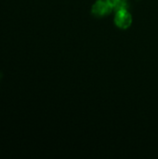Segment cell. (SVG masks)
Returning <instances> with one entry per match:
<instances>
[{
  "label": "cell",
  "instance_id": "1",
  "mask_svg": "<svg viewBox=\"0 0 158 159\" xmlns=\"http://www.w3.org/2000/svg\"><path fill=\"white\" fill-rule=\"evenodd\" d=\"M114 11L111 0H96L91 7V13L96 18H103Z\"/></svg>",
  "mask_w": 158,
  "mask_h": 159
},
{
  "label": "cell",
  "instance_id": "2",
  "mask_svg": "<svg viewBox=\"0 0 158 159\" xmlns=\"http://www.w3.org/2000/svg\"><path fill=\"white\" fill-rule=\"evenodd\" d=\"M114 21L117 28L126 30L132 24V16L129 9H119L115 11Z\"/></svg>",
  "mask_w": 158,
  "mask_h": 159
},
{
  "label": "cell",
  "instance_id": "3",
  "mask_svg": "<svg viewBox=\"0 0 158 159\" xmlns=\"http://www.w3.org/2000/svg\"><path fill=\"white\" fill-rule=\"evenodd\" d=\"M112 1V3L114 4V3H115V2H117V1H119V0H111Z\"/></svg>",
  "mask_w": 158,
  "mask_h": 159
}]
</instances>
